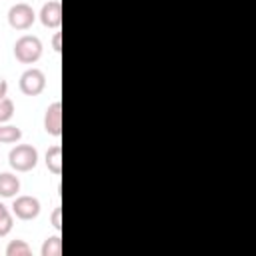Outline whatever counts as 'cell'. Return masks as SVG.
<instances>
[{"label": "cell", "instance_id": "1", "mask_svg": "<svg viewBox=\"0 0 256 256\" xmlns=\"http://www.w3.org/2000/svg\"><path fill=\"white\" fill-rule=\"evenodd\" d=\"M42 42L34 34H24L14 42V58L20 64H36L42 58Z\"/></svg>", "mask_w": 256, "mask_h": 256}, {"label": "cell", "instance_id": "2", "mask_svg": "<svg viewBox=\"0 0 256 256\" xmlns=\"http://www.w3.org/2000/svg\"><path fill=\"white\" fill-rule=\"evenodd\" d=\"M8 164L16 172H30L38 164V150L32 144H16L8 152Z\"/></svg>", "mask_w": 256, "mask_h": 256}, {"label": "cell", "instance_id": "3", "mask_svg": "<svg viewBox=\"0 0 256 256\" xmlns=\"http://www.w3.org/2000/svg\"><path fill=\"white\" fill-rule=\"evenodd\" d=\"M18 86H20V92L24 96H38L46 88V74L40 68H34V66L32 68H26L20 74Z\"/></svg>", "mask_w": 256, "mask_h": 256}, {"label": "cell", "instance_id": "4", "mask_svg": "<svg viewBox=\"0 0 256 256\" xmlns=\"http://www.w3.org/2000/svg\"><path fill=\"white\" fill-rule=\"evenodd\" d=\"M6 18H8L10 28H14V30H28L34 24V20H36V12H34V8L30 4L16 2L14 6H10Z\"/></svg>", "mask_w": 256, "mask_h": 256}, {"label": "cell", "instance_id": "5", "mask_svg": "<svg viewBox=\"0 0 256 256\" xmlns=\"http://www.w3.org/2000/svg\"><path fill=\"white\" fill-rule=\"evenodd\" d=\"M40 208H42V206H40V200H38L36 196H28V194H24V196H14L12 214H14L18 220L28 222V220L38 218Z\"/></svg>", "mask_w": 256, "mask_h": 256}, {"label": "cell", "instance_id": "6", "mask_svg": "<svg viewBox=\"0 0 256 256\" xmlns=\"http://www.w3.org/2000/svg\"><path fill=\"white\" fill-rule=\"evenodd\" d=\"M44 130L50 136L60 138L62 136V102H52L44 112Z\"/></svg>", "mask_w": 256, "mask_h": 256}, {"label": "cell", "instance_id": "7", "mask_svg": "<svg viewBox=\"0 0 256 256\" xmlns=\"http://www.w3.org/2000/svg\"><path fill=\"white\" fill-rule=\"evenodd\" d=\"M38 18H40L42 26H46V28H60V24H62V4L58 0H48L46 4H42Z\"/></svg>", "mask_w": 256, "mask_h": 256}, {"label": "cell", "instance_id": "8", "mask_svg": "<svg viewBox=\"0 0 256 256\" xmlns=\"http://www.w3.org/2000/svg\"><path fill=\"white\" fill-rule=\"evenodd\" d=\"M20 192V180L12 172H0V198H14Z\"/></svg>", "mask_w": 256, "mask_h": 256}, {"label": "cell", "instance_id": "9", "mask_svg": "<svg viewBox=\"0 0 256 256\" xmlns=\"http://www.w3.org/2000/svg\"><path fill=\"white\" fill-rule=\"evenodd\" d=\"M44 162H46L48 172H52L54 176H60L62 174V146L60 144L50 146L44 154Z\"/></svg>", "mask_w": 256, "mask_h": 256}, {"label": "cell", "instance_id": "10", "mask_svg": "<svg viewBox=\"0 0 256 256\" xmlns=\"http://www.w3.org/2000/svg\"><path fill=\"white\" fill-rule=\"evenodd\" d=\"M22 138V130L14 124H0V144H14Z\"/></svg>", "mask_w": 256, "mask_h": 256}, {"label": "cell", "instance_id": "11", "mask_svg": "<svg viewBox=\"0 0 256 256\" xmlns=\"http://www.w3.org/2000/svg\"><path fill=\"white\" fill-rule=\"evenodd\" d=\"M60 254H62V238L58 234L56 236H48L42 242L40 256H60Z\"/></svg>", "mask_w": 256, "mask_h": 256}, {"label": "cell", "instance_id": "12", "mask_svg": "<svg viewBox=\"0 0 256 256\" xmlns=\"http://www.w3.org/2000/svg\"><path fill=\"white\" fill-rule=\"evenodd\" d=\"M32 254V248L28 246L26 240H10L8 246H6V256H30Z\"/></svg>", "mask_w": 256, "mask_h": 256}, {"label": "cell", "instance_id": "13", "mask_svg": "<svg viewBox=\"0 0 256 256\" xmlns=\"http://www.w3.org/2000/svg\"><path fill=\"white\" fill-rule=\"evenodd\" d=\"M14 102L8 98V96H4V98H0V124H4V122H8L12 116H14Z\"/></svg>", "mask_w": 256, "mask_h": 256}, {"label": "cell", "instance_id": "14", "mask_svg": "<svg viewBox=\"0 0 256 256\" xmlns=\"http://www.w3.org/2000/svg\"><path fill=\"white\" fill-rule=\"evenodd\" d=\"M12 226H14V214H12V212L2 214V216H0V238L8 236L10 230H12Z\"/></svg>", "mask_w": 256, "mask_h": 256}, {"label": "cell", "instance_id": "15", "mask_svg": "<svg viewBox=\"0 0 256 256\" xmlns=\"http://www.w3.org/2000/svg\"><path fill=\"white\" fill-rule=\"evenodd\" d=\"M50 222H52V226H54L58 232L62 230V208H60V206L54 208V212H52V216H50Z\"/></svg>", "mask_w": 256, "mask_h": 256}, {"label": "cell", "instance_id": "16", "mask_svg": "<svg viewBox=\"0 0 256 256\" xmlns=\"http://www.w3.org/2000/svg\"><path fill=\"white\" fill-rule=\"evenodd\" d=\"M52 48H54V52L60 54V50H62V32H54V36H52Z\"/></svg>", "mask_w": 256, "mask_h": 256}, {"label": "cell", "instance_id": "17", "mask_svg": "<svg viewBox=\"0 0 256 256\" xmlns=\"http://www.w3.org/2000/svg\"><path fill=\"white\" fill-rule=\"evenodd\" d=\"M4 96H8V82L0 76V98H4Z\"/></svg>", "mask_w": 256, "mask_h": 256}]
</instances>
